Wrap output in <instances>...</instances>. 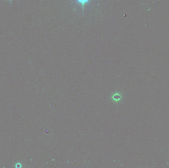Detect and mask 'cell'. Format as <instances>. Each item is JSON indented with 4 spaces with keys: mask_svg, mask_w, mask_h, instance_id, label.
Wrapping results in <instances>:
<instances>
[{
    "mask_svg": "<svg viewBox=\"0 0 169 168\" xmlns=\"http://www.w3.org/2000/svg\"><path fill=\"white\" fill-rule=\"evenodd\" d=\"M91 0H75V1L78 4H81L82 6V9H83V13L84 12V4H86L88 3H89L91 2Z\"/></svg>",
    "mask_w": 169,
    "mask_h": 168,
    "instance_id": "obj_1",
    "label": "cell"
},
{
    "mask_svg": "<svg viewBox=\"0 0 169 168\" xmlns=\"http://www.w3.org/2000/svg\"><path fill=\"white\" fill-rule=\"evenodd\" d=\"M122 98V96L121 95V94H118V93H116V94L113 95L112 97V99L114 101H116V102H118L121 100V99Z\"/></svg>",
    "mask_w": 169,
    "mask_h": 168,
    "instance_id": "obj_2",
    "label": "cell"
}]
</instances>
